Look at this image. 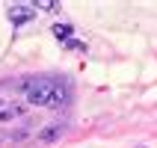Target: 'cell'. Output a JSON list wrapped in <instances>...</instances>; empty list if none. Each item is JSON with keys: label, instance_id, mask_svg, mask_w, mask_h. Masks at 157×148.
Instances as JSON below:
<instances>
[{"label": "cell", "instance_id": "obj_2", "mask_svg": "<svg viewBox=\"0 0 157 148\" xmlns=\"http://www.w3.org/2000/svg\"><path fill=\"white\" fill-rule=\"evenodd\" d=\"M15 119H24V104H18L15 98H9V95H0V124L15 122Z\"/></svg>", "mask_w": 157, "mask_h": 148}, {"label": "cell", "instance_id": "obj_5", "mask_svg": "<svg viewBox=\"0 0 157 148\" xmlns=\"http://www.w3.org/2000/svg\"><path fill=\"white\" fill-rule=\"evenodd\" d=\"M51 33L59 39V42H71V33H74V27L71 24H51Z\"/></svg>", "mask_w": 157, "mask_h": 148}, {"label": "cell", "instance_id": "obj_1", "mask_svg": "<svg viewBox=\"0 0 157 148\" xmlns=\"http://www.w3.org/2000/svg\"><path fill=\"white\" fill-rule=\"evenodd\" d=\"M21 95L27 98V104L33 107H51V110H59L71 101V86L65 77H51V74H33V77H24L21 83Z\"/></svg>", "mask_w": 157, "mask_h": 148}, {"label": "cell", "instance_id": "obj_6", "mask_svg": "<svg viewBox=\"0 0 157 148\" xmlns=\"http://www.w3.org/2000/svg\"><path fill=\"white\" fill-rule=\"evenodd\" d=\"M65 47H68V51H83L86 44H83V42H77V39H71V42H65Z\"/></svg>", "mask_w": 157, "mask_h": 148}, {"label": "cell", "instance_id": "obj_4", "mask_svg": "<svg viewBox=\"0 0 157 148\" xmlns=\"http://www.w3.org/2000/svg\"><path fill=\"white\" fill-rule=\"evenodd\" d=\"M6 15H9V21L15 27H24V24H30L36 18V9L33 6H21V3H15V6H9L6 9Z\"/></svg>", "mask_w": 157, "mask_h": 148}, {"label": "cell", "instance_id": "obj_3", "mask_svg": "<svg viewBox=\"0 0 157 148\" xmlns=\"http://www.w3.org/2000/svg\"><path fill=\"white\" fill-rule=\"evenodd\" d=\"M65 131H68V124H65V122H51L48 127H42V131L36 133V142H42V145H48V142H56Z\"/></svg>", "mask_w": 157, "mask_h": 148}]
</instances>
